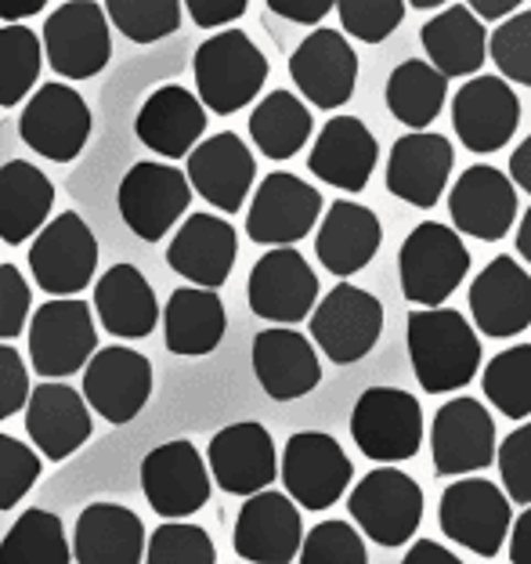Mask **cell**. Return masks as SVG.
I'll use <instances>...</instances> for the list:
<instances>
[{
  "label": "cell",
  "instance_id": "ac0fdd59",
  "mask_svg": "<svg viewBox=\"0 0 531 564\" xmlns=\"http://www.w3.org/2000/svg\"><path fill=\"white\" fill-rule=\"evenodd\" d=\"M322 217V192L301 182L296 174L275 171L253 192L246 214V236L261 247H293Z\"/></svg>",
  "mask_w": 531,
  "mask_h": 564
},
{
  "label": "cell",
  "instance_id": "603a6c76",
  "mask_svg": "<svg viewBox=\"0 0 531 564\" xmlns=\"http://www.w3.org/2000/svg\"><path fill=\"white\" fill-rule=\"evenodd\" d=\"M452 228L470 239L499 242L517 221V188L499 166L474 163L459 174L448 196Z\"/></svg>",
  "mask_w": 531,
  "mask_h": 564
},
{
  "label": "cell",
  "instance_id": "277c9868",
  "mask_svg": "<svg viewBox=\"0 0 531 564\" xmlns=\"http://www.w3.org/2000/svg\"><path fill=\"white\" fill-rule=\"evenodd\" d=\"M423 507V489L401 467L369 470L347 496V510H351L361 535L387 550L405 546L416 535Z\"/></svg>",
  "mask_w": 531,
  "mask_h": 564
},
{
  "label": "cell",
  "instance_id": "5bb4252c",
  "mask_svg": "<svg viewBox=\"0 0 531 564\" xmlns=\"http://www.w3.org/2000/svg\"><path fill=\"white\" fill-rule=\"evenodd\" d=\"M141 492L160 518L181 521L210 503L214 481L199 448L188 438H174L155 445L141 459Z\"/></svg>",
  "mask_w": 531,
  "mask_h": 564
},
{
  "label": "cell",
  "instance_id": "8992f818",
  "mask_svg": "<svg viewBox=\"0 0 531 564\" xmlns=\"http://www.w3.org/2000/svg\"><path fill=\"white\" fill-rule=\"evenodd\" d=\"M30 362L44 380H66L80 373L98 351V326L90 304L76 297H51L33 312L30 323Z\"/></svg>",
  "mask_w": 531,
  "mask_h": 564
},
{
  "label": "cell",
  "instance_id": "8fae6325",
  "mask_svg": "<svg viewBox=\"0 0 531 564\" xmlns=\"http://www.w3.org/2000/svg\"><path fill=\"white\" fill-rule=\"evenodd\" d=\"M282 489L304 510H329L351 489L355 467L344 445L326 431H296L282 448Z\"/></svg>",
  "mask_w": 531,
  "mask_h": 564
},
{
  "label": "cell",
  "instance_id": "db71d44e",
  "mask_svg": "<svg viewBox=\"0 0 531 564\" xmlns=\"http://www.w3.org/2000/svg\"><path fill=\"white\" fill-rule=\"evenodd\" d=\"M268 8L279 19L296 22V25H315L336 8V0H268Z\"/></svg>",
  "mask_w": 531,
  "mask_h": 564
},
{
  "label": "cell",
  "instance_id": "5b68a950",
  "mask_svg": "<svg viewBox=\"0 0 531 564\" xmlns=\"http://www.w3.org/2000/svg\"><path fill=\"white\" fill-rule=\"evenodd\" d=\"M351 438L380 467H398L423 445V409L401 388H369L351 409Z\"/></svg>",
  "mask_w": 531,
  "mask_h": 564
},
{
  "label": "cell",
  "instance_id": "2e32d148",
  "mask_svg": "<svg viewBox=\"0 0 531 564\" xmlns=\"http://www.w3.org/2000/svg\"><path fill=\"white\" fill-rule=\"evenodd\" d=\"M80 373L87 409H95L101 420L116 423V427L141 416V409L152 399V362L123 344L98 348Z\"/></svg>",
  "mask_w": 531,
  "mask_h": 564
},
{
  "label": "cell",
  "instance_id": "9c48e42d",
  "mask_svg": "<svg viewBox=\"0 0 531 564\" xmlns=\"http://www.w3.org/2000/svg\"><path fill=\"white\" fill-rule=\"evenodd\" d=\"M41 47L47 66L62 80H90L112 58V33L106 11L95 0H66L47 15Z\"/></svg>",
  "mask_w": 531,
  "mask_h": 564
},
{
  "label": "cell",
  "instance_id": "d590c367",
  "mask_svg": "<svg viewBox=\"0 0 531 564\" xmlns=\"http://www.w3.org/2000/svg\"><path fill=\"white\" fill-rule=\"evenodd\" d=\"M55 207V185L30 160H8L0 166V239L22 247L47 225Z\"/></svg>",
  "mask_w": 531,
  "mask_h": 564
},
{
  "label": "cell",
  "instance_id": "c3c4849f",
  "mask_svg": "<svg viewBox=\"0 0 531 564\" xmlns=\"http://www.w3.org/2000/svg\"><path fill=\"white\" fill-rule=\"evenodd\" d=\"M44 459L36 456L30 442H19L0 431V510L19 507L25 492L41 481Z\"/></svg>",
  "mask_w": 531,
  "mask_h": 564
},
{
  "label": "cell",
  "instance_id": "816d5d0a",
  "mask_svg": "<svg viewBox=\"0 0 531 564\" xmlns=\"http://www.w3.org/2000/svg\"><path fill=\"white\" fill-rule=\"evenodd\" d=\"M25 399H30V369H25V358L11 344H0V423L22 413Z\"/></svg>",
  "mask_w": 531,
  "mask_h": 564
},
{
  "label": "cell",
  "instance_id": "7c38bea8",
  "mask_svg": "<svg viewBox=\"0 0 531 564\" xmlns=\"http://www.w3.org/2000/svg\"><path fill=\"white\" fill-rule=\"evenodd\" d=\"M116 207H120L123 225L138 239L160 242L192 207L188 177L174 163L141 160L123 174L120 192H116Z\"/></svg>",
  "mask_w": 531,
  "mask_h": 564
},
{
  "label": "cell",
  "instance_id": "d6986e66",
  "mask_svg": "<svg viewBox=\"0 0 531 564\" xmlns=\"http://www.w3.org/2000/svg\"><path fill=\"white\" fill-rule=\"evenodd\" d=\"M206 470L228 496H257L271 489V481L279 478V453L271 431L253 420L228 423L210 438Z\"/></svg>",
  "mask_w": 531,
  "mask_h": 564
},
{
  "label": "cell",
  "instance_id": "7dc6e473",
  "mask_svg": "<svg viewBox=\"0 0 531 564\" xmlns=\"http://www.w3.org/2000/svg\"><path fill=\"white\" fill-rule=\"evenodd\" d=\"M336 11L347 36L361 44H383L405 19L409 4L405 0H336Z\"/></svg>",
  "mask_w": 531,
  "mask_h": 564
},
{
  "label": "cell",
  "instance_id": "ba28073f",
  "mask_svg": "<svg viewBox=\"0 0 531 564\" xmlns=\"http://www.w3.org/2000/svg\"><path fill=\"white\" fill-rule=\"evenodd\" d=\"M33 282L51 297H76L98 272V239L76 210H62L33 236Z\"/></svg>",
  "mask_w": 531,
  "mask_h": 564
},
{
  "label": "cell",
  "instance_id": "ee69618b",
  "mask_svg": "<svg viewBox=\"0 0 531 564\" xmlns=\"http://www.w3.org/2000/svg\"><path fill=\"white\" fill-rule=\"evenodd\" d=\"M141 564H217L210 532L192 521H163L145 540Z\"/></svg>",
  "mask_w": 531,
  "mask_h": 564
},
{
  "label": "cell",
  "instance_id": "ab89813d",
  "mask_svg": "<svg viewBox=\"0 0 531 564\" xmlns=\"http://www.w3.org/2000/svg\"><path fill=\"white\" fill-rule=\"evenodd\" d=\"M69 535L62 518L51 510L30 507L15 518V524L0 540V564H69Z\"/></svg>",
  "mask_w": 531,
  "mask_h": 564
},
{
  "label": "cell",
  "instance_id": "60d3db41",
  "mask_svg": "<svg viewBox=\"0 0 531 564\" xmlns=\"http://www.w3.org/2000/svg\"><path fill=\"white\" fill-rule=\"evenodd\" d=\"M44 69V47L30 25L0 30V109H15L33 95Z\"/></svg>",
  "mask_w": 531,
  "mask_h": 564
},
{
  "label": "cell",
  "instance_id": "7bdbcfd3",
  "mask_svg": "<svg viewBox=\"0 0 531 564\" xmlns=\"http://www.w3.org/2000/svg\"><path fill=\"white\" fill-rule=\"evenodd\" d=\"M101 11L131 44H155L181 30V0H106Z\"/></svg>",
  "mask_w": 531,
  "mask_h": 564
},
{
  "label": "cell",
  "instance_id": "484cf974",
  "mask_svg": "<svg viewBox=\"0 0 531 564\" xmlns=\"http://www.w3.org/2000/svg\"><path fill=\"white\" fill-rule=\"evenodd\" d=\"M474 329L491 340H510L531 326V275L510 253L491 258L470 282Z\"/></svg>",
  "mask_w": 531,
  "mask_h": 564
},
{
  "label": "cell",
  "instance_id": "e575fe53",
  "mask_svg": "<svg viewBox=\"0 0 531 564\" xmlns=\"http://www.w3.org/2000/svg\"><path fill=\"white\" fill-rule=\"evenodd\" d=\"M160 318H163L166 348L185 358H203L217 351V344L225 340L228 329L225 301L214 290H199V286H177L166 297Z\"/></svg>",
  "mask_w": 531,
  "mask_h": 564
},
{
  "label": "cell",
  "instance_id": "91938a15",
  "mask_svg": "<svg viewBox=\"0 0 531 564\" xmlns=\"http://www.w3.org/2000/svg\"><path fill=\"white\" fill-rule=\"evenodd\" d=\"M524 0H466V8L474 11L477 19H507V15H513V8H521Z\"/></svg>",
  "mask_w": 531,
  "mask_h": 564
},
{
  "label": "cell",
  "instance_id": "8d00e7d4",
  "mask_svg": "<svg viewBox=\"0 0 531 564\" xmlns=\"http://www.w3.org/2000/svg\"><path fill=\"white\" fill-rule=\"evenodd\" d=\"M420 41L431 66L448 80V76H470L485 66L488 58V33L485 22L470 8H445L420 30Z\"/></svg>",
  "mask_w": 531,
  "mask_h": 564
},
{
  "label": "cell",
  "instance_id": "4fadbf2b",
  "mask_svg": "<svg viewBox=\"0 0 531 564\" xmlns=\"http://www.w3.org/2000/svg\"><path fill=\"white\" fill-rule=\"evenodd\" d=\"M437 524L456 546H466L477 557H496L510 535L513 510L499 485L485 478H459L442 492Z\"/></svg>",
  "mask_w": 531,
  "mask_h": 564
},
{
  "label": "cell",
  "instance_id": "f907efd6",
  "mask_svg": "<svg viewBox=\"0 0 531 564\" xmlns=\"http://www.w3.org/2000/svg\"><path fill=\"white\" fill-rule=\"evenodd\" d=\"M30 282L15 264H0V344L15 340L30 323Z\"/></svg>",
  "mask_w": 531,
  "mask_h": 564
},
{
  "label": "cell",
  "instance_id": "f6af8a7d",
  "mask_svg": "<svg viewBox=\"0 0 531 564\" xmlns=\"http://www.w3.org/2000/svg\"><path fill=\"white\" fill-rule=\"evenodd\" d=\"M296 564H369V550L355 524L318 521L304 535Z\"/></svg>",
  "mask_w": 531,
  "mask_h": 564
},
{
  "label": "cell",
  "instance_id": "3957f363",
  "mask_svg": "<svg viewBox=\"0 0 531 564\" xmlns=\"http://www.w3.org/2000/svg\"><path fill=\"white\" fill-rule=\"evenodd\" d=\"M470 272V250L463 247L456 228L442 221H423L409 232L398 253L401 293L416 307H445Z\"/></svg>",
  "mask_w": 531,
  "mask_h": 564
},
{
  "label": "cell",
  "instance_id": "9f6ffc18",
  "mask_svg": "<svg viewBox=\"0 0 531 564\" xmlns=\"http://www.w3.org/2000/svg\"><path fill=\"white\" fill-rule=\"evenodd\" d=\"M401 564H463L448 546L434 543V540H420L409 546V554L401 557Z\"/></svg>",
  "mask_w": 531,
  "mask_h": 564
},
{
  "label": "cell",
  "instance_id": "4316f807",
  "mask_svg": "<svg viewBox=\"0 0 531 564\" xmlns=\"http://www.w3.org/2000/svg\"><path fill=\"white\" fill-rule=\"evenodd\" d=\"M253 377L264 388L268 399L275 402H293L304 399L318 388L322 380V362L318 351L304 333L293 326H271L253 337Z\"/></svg>",
  "mask_w": 531,
  "mask_h": 564
},
{
  "label": "cell",
  "instance_id": "836d02e7",
  "mask_svg": "<svg viewBox=\"0 0 531 564\" xmlns=\"http://www.w3.org/2000/svg\"><path fill=\"white\" fill-rule=\"evenodd\" d=\"M95 315L116 340H145L160 323V301L134 264H112L95 282Z\"/></svg>",
  "mask_w": 531,
  "mask_h": 564
},
{
  "label": "cell",
  "instance_id": "681fc988",
  "mask_svg": "<svg viewBox=\"0 0 531 564\" xmlns=\"http://www.w3.org/2000/svg\"><path fill=\"white\" fill-rule=\"evenodd\" d=\"M496 464L510 503L531 507V420H524L521 427L496 445Z\"/></svg>",
  "mask_w": 531,
  "mask_h": 564
},
{
  "label": "cell",
  "instance_id": "b9f144b4",
  "mask_svg": "<svg viewBox=\"0 0 531 564\" xmlns=\"http://www.w3.org/2000/svg\"><path fill=\"white\" fill-rule=\"evenodd\" d=\"M485 399L507 420L531 416V344H513L499 351L481 373Z\"/></svg>",
  "mask_w": 531,
  "mask_h": 564
},
{
  "label": "cell",
  "instance_id": "52a82bcc",
  "mask_svg": "<svg viewBox=\"0 0 531 564\" xmlns=\"http://www.w3.org/2000/svg\"><path fill=\"white\" fill-rule=\"evenodd\" d=\"M311 323V344H318V351L336 366L361 362L372 348L380 344L383 333V304L372 297L369 290L340 282L326 297L315 304V312L307 315Z\"/></svg>",
  "mask_w": 531,
  "mask_h": 564
},
{
  "label": "cell",
  "instance_id": "f1b7e54d",
  "mask_svg": "<svg viewBox=\"0 0 531 564\" xmlns=\"http://www.w3.org/2000/svg\"><path fill=\"white\" fill-rule=\"evenodd\" d=\"M452 163V141L434 131H412L394 141L391 160H387V192L405 199L409 207L431 210L445 196Z\"/></svg>",
  "mask_w": 531,
  "mask_h": 564
},
{
  "label": "cell",
  "instance_id": "680465c9",
  "mask_svg": "<svg viewBox=\"0 0 531 564\" xmlns=\"http://www.w3.org/2000/svg\"><path fill=\"white\" fill-rule=\"evenodd\" d=\"M47 8V0H0V19L4 25H22V19L41 15Z\"/></svg>",
  "mask_w": 531,
  "mask_h": 564
},
{
  "label": "cell",
  "instance_id": "94428289",
  "mask_svg": "<svg viewBox=\"0 0 531 564\" xmlns=\"http://www.w3.org/2000/svg\"><path fill=\"white\" fill-rule=\"evenodd\" d=\"M517 253L531 264V207L524 210L521 225H517Z\"/></svg>",
  "mask_w": 531,
  "mask_h": 564
},
{
  "label": "cell",
  "instance_id": "f5cc1de1",
  "mask_svg": "<svg viewBox=\"0 0 531 564\" xmlns=\"http://www.w3.org/2000/svg\"><path fill=\"white\" fill-rule=\"evenodd\" d=\"M181 8L188 11V19L199 30H221V25L246 15L250 0H181Z\"/></svg>",
  "mask_w": 531,
  "mask_h": 564
},
{
  "label": "cell",
  "instance_id": "7a4b0ae2",
  "mask_svg": "<svg viewBox=\"0 0 531 564\" xmlns=\"http://www.w3.org/2000/svg\"><path fill=\"white\" fill-rule=\"evenodd\" d=\"M192 73H196V98L203 101V109L231 117L261 95L268 80V58L242 30H221L196 47Z\"/></svg>",
  "mask_w": 531,
  "mask_h": 564
},
{
  "label": "cell",
  "instance_id": "44dd1931",
  "mask_svg": "<svg viewBox=\"0 0 531 564\" xmlns=\"http://www.w3.org/2000/svg\"><path fill=\"white\" fill-rule=\"evenodd\" d=\"M231 543H236V554L250 564H293L304 543L301 507L275 489L246 496Z\"/></svg>",
  "mask_w": 531,
  "mask_h": 564
},
{
  "label": "cell",
  "instance_id": "ffe728a7",
  "mask_svg": "<svg viewBox=\"0 0 531 564\" xmlns=\"http://www.w3.org/2000/svg\"><path fill=\"white\" fill-rule=\"evenodd\" d=\"M22 413H25L30 445L36 448V456L51 459V464L69 459L76 448L87 445L90 431H95V420H90L84 394L69 388L66 380H44L30 388V399H25Z\"/></svg>",
  "mask_w": 531,
  "mask_h": 564
},
{
  "label": "cell",
  "instance_id": "bcb514c9",
  "mask_svg": "<svg viewBox=\"0 0 531 564\" xmlns=\"http://www.w3.org/2000/svg\"><path fill=\"white\" fill-rule=\"evenodd\" d=\"M488 55L502 80L531 87V11H517L499 22V30L488 36Z\"/></svg>",
  "mask_w": 531,
  "mask_h": 564
},
{
  "label": "cell",
  "instance_id": "f35d334b",
  "mask_svg": "<svg viewBox=\"0 0 531 564\" xmlns=\"http://www.w3.org/2000/svg\"><path fill=\"white\" fill-rule=\"evenodd\" d=\"M445 98L448 80L431 62L409 58L387 80V109L394 112L398 123L412 127V131H426L437 120V112L445 109Z\"/></svg>",
  "mask_w": 531,
  "mask_h": 564
},
{
  "label": "cell",
  "instance_id": "6da1fadb",
  "mask_svg": "<svg viewBox=\"0 0 531 564\" xmlns=\"http://www.w3.org/2000/svg\"><path fill=\"white\" fill-rule=\"evenodd\" d=\"M412 373L426 394L466 388L481 369V337L456 307H420L405 323Z\"/></svg>",
  "mask_w": 531,
  "mask_h": 564
},
{
  "label": "cell",
  "instance_id": "7402d4cb",
  "mask_svg": "<svg viewBox=\"0 0 531 564\" xmlns=\"http://www.w3.org/2000/svg\"><path fill=\"white\" fill-rule=\"evenodd\" d=\"M185 160H188L185 177L192 192H199V196L221 214L242 210V203L250 196L253 177H257V160L250 145H246L236 131L203 138Z\"/></svg>",
  "mask_w": 531,
  "mask_h": 564
},
{
  "label": "cell",
  "instance_id": "11a10c76",
  "mask_svg": "<svg viewBox=\"0 0 531 564\" xmlns=\"http://www.w3.org/2000/svg\"><path fill=\"white\" fill-rule=\"evenodd\" d=\"M510 561L531 564V507H524V514H517L510 524Z\"/></svg>",
  "mask_w": 531,
  "mask_h": 564
},
{
  "label": "cell",
  "instance_id": "30bf717a",
  "mask_svg": "<svg viewBox=\"0 0 531 564\" xmlns=\"http://www.w3.org/2000/svg\"><path fill=\"white\" fill-rule=\"evenodd\" d=\"M95 131V117L80 91L69 84H41L25 98L19 117V138L30 145L36 156L51 163H73L84 152Z\"/></svg>",
  "mask_w": 531,
  "mask_h": 564
},
{
  "label": "cell",
  "instance_id": "cb8c5ba5",
  "mask_svg": "<svg viewBox=\"0 0 531 564\" xmlns=\"http://www.w3.org/2000/svg\"><path fill=\"white\" fill-rule=\"evenodd\" d=\"M290 76L315 109H340L358 84V55L336 30H315L290 55Z\"/></svg>",
  "mask_w": 531,
  "mask_h": 564
},
{
  "label": "cell",
  "instance_id": "1f68e13d",
  "mask_svg": "<svg viewBox=\"0 0 531 564\" xmlns=\"http://www.w3.org/2000/svg\"><path fill=\"white\" fill-rule=\"evenodd\" d=\"M380 242H383V228L377 214L361 207V203L336 199L318 225L315 253L326 272H333L336 279H351L377 258Z\"/></svg>",
  "mask_w": 531,
  "mask_h": 564
},
{
  "label": "cell",
  "instance_id": "6125c7cd",
  "mask_svg": "<svg viewBox=\"0 0 531 564\" xmlns=\"http://www.w3.org/2000/svg\"><path fill=\"white\" fill-rule=\"evenodd\" d=\"M409 8H420V11H431V8H442L448 0H405Z\"/></svg>",
  "mask_w": 531,
  "mask_h": 564
},
{
  "label": "cell",
  "instance_id": "d4e9b609",
  "mask_svg": "<svg viewBox=\"0 0 531 564\" xmlns=\"http://www.w3.org/2000/svg\"><path fill=\"white\" fill-rule=\"evenodd\" d=\"M452 123L456 138L470 152H499L517 134L521 123V98L502 76H474L452 98Z\"/></svg>",
  "mask_w": 531,
  "mask_h": 564
},
{
  "label": "cell",
  "instance_id": "f546056e",
  "mask_svg": "<svg viewBox=\"0 0 531 564\" xmlns=\"http://www.w3.org/2000/svg\"><path fill=\"white\" fill-rule=\"evenodd\" d=\"M134 134L155 156L185 160L206 134V109L188 87L163 84L141 101Z\"/></svg>",
  "mask_w": 531,
  "mask_h": 564
},
{
  "label": "cell",
  "instance_id": "83f0119b",
  "mask_svg": "<svg viewBox=\"0 0 531 564\" xmlns=\"http://www.w3.org/2000/svg\"><path fill=\"white\" fill-rule=\"evenodd\" d=\"M239 258V236L225 217L217 214H188L185 225L166 247V264L192 286L214 290L225 286Z\"/></svg>",
  "mask_w": 531,
  "mask_h": 564
},
{
  "label": "cell",
  "instance_id": "9a60e30c",
  "mask_svg": "<svg viewBox=\"0 0 531 564\" xmlns=\"http://www.w3.org/2000/svg\"><path fill=\"white\" fill-rule=\"evenodd\" d=\"M246 301H250V312L257 318H264V323L296 326L315 312L318 275L301 250L271 247L264 258L250 268Z\"/></svg>",
  "mask_w": 531,
  "mask_h": 564
},
{
  "label": "cell",
  "instance_id": "6f0895ef",
  "mask_svg": "<svg viewBox=\"0 0 531 564\" xmlns=\"http://www.w3.org/2000/svg\"><path fill=\"white\" fill-rule=\"evenodd\" d=\"M510 182L517 185V188H524L528 196H531V134L521 141V145L513 149V156H510Z\"/></svg>",
  "mask_w": 531,
  "mask_h": 564
},
{
  "label": "cell",
  "instance_id": "d6a6232c",
  "mask_svg": "<svg viewBox=\"0 0 531 564\" xmlns=\"http://www.w3.org/2000/svg\"><path fill=\"white\" fill-rule=\"evenodd\" d=\"M76 564H141L145 561V524L120 503H90L73 529Z\"/></svg>",
  "mask_w": 531,
  "mask_h": 564
},
{
  "label": "cell",
  "instance_id": "4dcf8cb0",
  "mask_svg": "<svg viewBox=\"0 0 531 564\" xmlns=\"http://www.w3.org/2000/svg\"><path fill=\"white\" fill-rule=\"evenodd\" d=\"M380 145L358 117H333L311 145L307 171L340 192H361L377 171Z\"/></svg>",
  "mask_w": 531,
  "mask_h": 564
},
{
  "label": "cell",
  "instance_id": "74e56055",
  "mask_svg": "<svg viewBox=\"0 0 531 564\" xmlns=\"http://www.w3.org/2000/svg\"><path fill=\"white\" fill-rule=\"evenodd\" d=\"M315 120L311 109L304 106L293 91H271L257 101L250 112V138L257 152H264L268 160H293L296 152L307 145Z\"/></svg>",
  "mask_w": 531,
  "mask_h": 564
},
{
  "label": "cell",
  "instance_id": "e0dca14e",
  "mask_svg": "<svg viewBox=\"0 0 531 564\" xmlns=\"http://www.w3.org/2000/svg\"><path fill=\"white\" fill-rule=\"evenodd\" d=\"M496 420L481 399H452L434 413L431 456L437 478H470L496 464Z\"/></svg>",
  "mask_w": 531,
  "mask_h": 564
}]
</instances>
